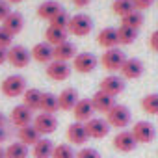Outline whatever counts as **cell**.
<instances>
[{
	"mask_svg": "<svg viewBox=\"0 0 158 158\" xmlns=\"http://www.w3.org/2000/svg\"><path fill=\"white\" fill-rule=\"evenodd\" d=\"M26 89H28L26 88V78L23 74H10L2 80V84H0V91L10 99L23 97V93Z\"/></svg>",
	"mask_w": 158,
	"mask_h": 158,
	"instance_id": "1",
	"label": "cell"
},
{
	"mask_svg": "<svg viewBox=\"0 0 158 158\" xmlns=\"http://www.w3.org/2000/svg\"><path fill=\"white\" fill-rule=\"evenodd\" d=\"M93 30V19L88 15V13H76L71 17L69 21V26H67V32L76 35V37H84V35H89Z\"/></svg>",
	"mask_w": 158,
	"mask_h": 158,
	"instance_id": "2",
	"label": "cell"
},
{
	"mask_svg": "<svg viewBox=\"0 0 158 158\" xmlns=\"http://www.w3.org/2000/svg\"><path fill=\"white\" fill-rule=\"evenodd\" d=\"M106 121L112 128H127L132 121V112L128 106L125 104H115L108 114H106Z\"/></svg>",
	"mask_w": 158,
	"mask_h": 158,
	"instance_id": "3",
	"label": "cell"
},
{
	"mask_svg": "<svg viewBox=\"0 0 158 158\" xmlns=\"http://www.w3.org/2000/svg\"><path fill=\"white\" fill-rule=\"evenodd\" d=\"M125 60H127L125 52H123L121 48L115 47V48H108V50H104V54H102V58H101V63H102V67H104L110 74H114V73L121 71Z\"/></svg>",
	"mask_w": 158,
	"mask_h": 158,
	"instance_id": "4",
	"label": "cell"
},
{
	"mask_svg": "<svg viewBox=\"0 0 158 158\" xmlns=\"http://www.w3.org/2000/svg\"><path fill=\"white\" fill-rule=\"evenodd\" d=\"M130 132L136 138L138 145L139 143H143V145L145 143H152L154 138H156V128H154V125L151 121H138V123H134V127L130 128Z\"/></svg>",
	"mask_w": 158,
	"mask_h": 158,
	"instance_id": "5",
	"label": "cell"
},
{
	"mask_svg": "<svg viewBox=\"0 0 158 158\" xmlns=\"http://www.w3.org/2000/svg\"><path fill=\"white\" fill-rule=\"evenodd\" d=\"M8 61L17 67V69H23L26 67L30 61H32V52L24 47V45H11L8 48Z\"/></svg>",
	"mask_w": 158,
	"mask_h": 158,
	"instance_id": "6",
	"label": "cell"
},
{
	"mask_svg": "<svg viewBox=\"0 0 158 158\" xmlns=\"http://www.w3.org/2000/svg\"><path fill=\"white\" fill-rule=\"evenodd\" d=\"M97 63L99 60L93 52H80L73 58V69L80 74H89L91 71H95Z\"/></svg>",
	"mask_w": 158,
	"mask_h": 158,
	"instance_id": "7",
	"label": "cell"
},
{
	"mask_svg": "<svg viewBox=\"0 0 158 158\" xmlns=\"http://www.w3.org/2000/svg\"><path fill=\"white\" fill-rule=\"evenodd\" d=\"M47 76L54 82H63L71 76V71H73V65H69L67 61H58V60H52L48 65H47Z\"/></svg>",
	"mask_w": 158,
	"mask_h": 158,
	"instance_id": "8",
	"label": "cell"
},
{
	"mask_svg": "<svg viewBox=\"0 0 158 158\" xmlns=\"http://www.w3.org/2000/svg\"><path fill=\"white\" fill-rule=\"evenodd\" d=\"M125 88H127L125 78L114 73V74H108V76L102 78L99 89H102L104 93H108V95H112V97H117V95H121V93L125 91Z\"/></svg>",
	"mask_w": 158,
	"mask_h": 158,
	"instance_id": "9",
	"label": "cell"
},
{
	"mask_svg": "<svg viewBox=\"0 0 158 158\" xmlns=\"http://www.w3.org/2000/svg\"><path fill=\"white\" fill-rule=\"evenodd\" d=\"M65 138L69 141V145H84L88 143L89 136H88V130H86V123H71L65 130Z\"/></svg>",
	"mask_w": 158,
	"mask_h": 158,
	"instance_id": "10",
	"label": "cell"
},
{
	"mask_svg": "<svg viewBox=\"0 0 158 158\" xmlns=\"http://www.w3.org/2000/svg\"><path fill=\"white\" fill-rule=\"evenodd\" d=\"M35 128H37V132L41 134V136H48V134H52V132H56V128H58V119H56V115L54 114H37V115H34V123H32Z\"/></svg>",
	"mask_w": 158,
	"mask_h": 158,
	"instance_id": "11",
	"label": "cell"
},
{
	"mask_svg": "<svg viewBox=\"0 0 158 158\" xmlns=\"http://www.w3.org/2000/svg\"><path fill=\"white\" fill-rule=\"evenodd\" d=\"M110 125L104 117H91L88 123H86V130H88V136L93 138V139H102L110 134Z\"/></svg>",
	"mask_w": 158,
	"mask_h": 158,
	"instance_id": "12",
	"label": "cell"
},
{
	"mask_svg": "<svg viewBox=\"0 0 158 158\" xmlns=\"http://www.w3.org/2000/svg\"><path fill=\"white\" fill-rule=\"evenodd\" d=\"M112 145H114V149L119 151V152H132V151L138 147V141H136V138L132 136L130 130H119V132L114 136Z\"/></svg>",
	"mask_w": 158,
	"mask_h": 158,
	"instance_id": "13",
	"label": "cell"
},
{
	"mask_svg": "<svg viewBox=\"0 0 158 158\" xmlns=\"http://www.w3.org/2000/svg\"><path fill=\"white\" fill-rule=\"evenodd\" d=\"M145 67H143V61L138 60V58H127L123 67H121V76L125 80H138V78L143 74Z\"/></svg>",
	"mask_w": 158,
	"mask_h": 158,
	"instance_id": "14",
	"label": "cell"
},
{
	"mask_svg": "<svg viewBox=\"0 0 158 158\" xmlns=\"http://www.w3.org/2000/svg\"><path fill=\"white\" fill-rule=\"evenodd\" d=\"M73 115H74V121H78V123H88L91 117H95V108H93L91 99L78 101L76 106L73 108Z\"/></svg>",
	"mask_w": 158,
	"mask_h": 158,
	"instance_id": "15",
	"label": "cell"
},
{
	"mask_svg": "<svg viewBox=\"0 0 158 158\" xmlns=\"http://www.w3.org/2000/svg\"><path fill=\"white\" fill-rule=\"evenodd\" d=\"M91 102H93L95 114H97V112H99V114H108V112L117 104V102H115V97H112V95L104 93L102 89H97V91L93 93Z\"/></svg>",
	"mask_w": 158,
	"mask_h": 158,
	"instance_id": "16",
	"label": "cell"
},
{
	"mask_svg": "<svg viewBox=\"0 0 158 158\" xmlns=\"http://www.w3.org/2000/svg\"><path fill=\"white\" fill-rule=\"evenodd\" d=\"M10 119H11V123H13L17 128H21V127H26V125H32V123H34V112H32L30 108H26L24 104H17V106L11 110Z\"/></svg>",
	"mask_w": 158,
	"mask_h": 158,
	"instance_id": "17",
	"label": "cell"
},
{
	"mask_svg": "<svg viewBox=\"0 0 158 158\" xmlns=\"http://www.w3.org/2000/svg\"><path fill=\"white\" fill-rule=\"evenodd\" d=\"M97 45L102 47L104 50L108 48H115L119 45V35H117V28L114 26H106L97 34Z\"/></svg>",
	"mask_w": 158,
	"mask_h": 158,
	"instance_id": "18",
	"label": "cell"
},
{
	"mask_svg": "<svg viewBox=\"0 0 158 158\" xmlns=\"http://www.w3.org/2000/svg\"><path fill=\"white\" fill-rule=\"evenodd\" d=\"M80 101L76 88H65L60 95H58V106L63 112H73V108L76 106V102Z\"/></svg>",
	"mask_w": 158,
	"mask_h": 158,
	"instance_id": "19",
	"label": "cell"
},
{
	"mask_svg": "<svg viewBox=\"0 0 158 158\" xmlns=\"http://www.w3.org/2000/svg\"><path fill=\"white\" fill-rule=\"evenodd\" d=\"M52 50H54V47H52V45H48L47 41L35 43V45H34V48L30 50V52H32V60H35L37 63H47V65H48V63L54 60Z\"/></svg>",
	"mask_w": 158,
	"mask_h": 158,
	"instance_id": "20",
	"label": "cell"
},
{
	"mask_svg": "<svg viewBox=\"0 0 158 158\" xmlns=\"http://www.w3.org/2000/svg\"><path fill=\"white\" fill-rule=\"evenodd\" d=\"M76 54H78V52H76V45L71 43V41H65V43H61V45H56L54 50H52L54 60H58V61H67V63H69Z\"/></svg>",
	"mask_w": 158,
	"mask_h": 158,
	"instance_id": "21",
	"label": "cell"
},
{
	"mask_svg": "<svg viewBox=\"0 0 158 158\" xmlns=\"http://www.w3.org/2000/svg\"><path fill=\"white\" fill-rule=\"evenodd\" d=\"M17 138L21 143H24L26 147H34L39 139H41V134L37 132V128L34 125H26V127H21L17 130Z\"/></svg>",
	"mask_w": 158,
	"mask_h": 158,
	"instance_id": "22",
	"label": "cell"
},
{
	"mask_svg": "<svg viewBox=\"0 0 158 158\" xmlns=\"http://www.w3.org/2000/svg\"><path fill=\"white\" fill-rule=\"evenodd\" d=\"M63 8L61 4L58 2V0H45V2H41L37 6V17L43 19V21H50L56 13H60Z\"/></svg>",
	"mask_w": 158,
	"mask_h": 158,
	"instance_id": "23",
	"label": "cell"
},
{
	"mask_svg": "<svg viewBox=\"0 0 158 158\" xmlns=\"http://www.w3.org/2000/svg\"><path fill=\"white\" fill-rule=\"evenodd\" d=\"M2 26H4L11 35H17V34H21L23 28H24V17H23L19 11H11V13L2 21Z\"/></svg>",
	"mask_w": 158,
	"mask_h": 158,
	"instance_id": "24",
	"label": "cell"
},
{
	"mask_svg": "<svg viewBox=\"0 0 158 158\" xmlns=\"http://www.w3.org/2000/svg\"><path fill=\"white\" fill-rule=\"evenodd\" d=\"M67 30L65 28H58V26H48L47 30H45V41L48 43V45H52V47H56V45H61V43H65L67 41Z\"/></svg>",
	"mask_w": 158,
	"mask_h": 158,
	"instance_id": "25",
	"label": "cell"
},
{
	"mask_svg": "<svg viewBox=\"0 0 158 158\" xmlns=\"http://www.w3.org/2000/svg\"><path fill=\"white\" fill-rule=\"evenodd\" d=\"M58 110H60V106H58V95H54L50 91H43L41 102H39V112H43V114H56Z\"/></svg>",
	"mask_w": 158,
	"mask_h": 158,
	"instance_id": "26",
	"label": "cell"
},
{
	"mask_svg": "<svg viewBox=\"0 0 158 158\" xmlns=\"http://www.w3.org/2000/svg\"><path fill=\"white\" fill-rule=\"evenodd\" d=\"M54 143L47 138H41L34 147H32V156L34 158H52Z\"/></svg>",
	"mask_w": 158,
	"mask_h": 158,
	"instance_id": "27",
	"label": "cell"
},
{
	"mask_svg": "<svg viewBox=\"0 0 158 158\" xmlns=\"http://www.w3.org/2000/svg\"><path fill=\"white\" fill-rule=\"evenodd\" d=\"M41 95H43V91H39L37 88H28V89L23 93V104H24L26 108H30L32 112H35V110H39Z\"/></svg>",
	"mask_w": 158,
	"mask_h": 158,
	"instance_id": "28",
	"label": "cell"
},
{
	"mask_svg": "<svg viewBox=\"0 0 158 158\" xmlns=\"http://www.w3.org/2000/svg\"><path fill=\"white\" fill-rule=\"evenodd\" d=\"M4 151H6V158H28V154H30L28 147L24 143H21V141L10 143Z\"/></svg>",
	"mask_w": 158,
	"mask_h": 158,
	"instance_id": "29",
	"label": "cell"
},
{
	"mask_svg": "<svg viewBox=\"0 0 158 158\" xmlns=\"http://www.w3.org/2000/svg\"><path fill=\"white\" fill-rule=\"evenodd\" d=\"M141 110L149 115H158V93H149L139 102Z\"/></svg>",
	"mask_w": 158,
	"mask_h": 158,
	"instance_id": "30",
	"label": "cell"
},
{
	"mask_svg": "<svg viewBox=\"0 0 158 158\" xmlns=\"http://www.w3.org/2000/svg\"><path fill=\"white\" fill-rule=\"evenodd\" d=\"M121 24L128 26V28H134V30H139L143 26V11H138V10L130 11L128 15H125L121 19Z\"/></svg>",
	"mask_w": 158,
	"mask_h": 158,
	"instance_id": "31",
	"label": "cell"
},
{
	"mask_svg": "<svg viewBox=\"0 0 158 158\" xmlns=\"http://www.w3.org/2000/svg\"><path fill=\"white\" fill-rule=\"evenodd\" d=\"M134 4H132V0H114V4H112V13L117 15V17H125L128 15L130 11H134Z\"/></svg>",
	"mask_w": 158,
	"mask_h": 158,
	"instance_id": "32",
	"label": "cell"
},
{
	"mask_svg": "<svg viewBox=\"0 0 158 158\" xmlns=\"http://www.w3.org/2000/svg\"><path fill=\"white\" fill-rule=\"evenodd\" d=\"M117 35H119V45H132V43L138 39V30L121 24V26L117 28Z\"/></svg>",
	"mask_w": 158,
	"mask_h": 158,
	"instance_id": "33",
	"label": "cell"
},
{
	"mask_svg": "<svg viewBox=\"0 0 158 158\" xmlns=\"http://www.w3.org/2000/svg\"><path fill=\"white\" fill-rule=\"evenodd\" d=\"M52 158H76V152L73 149V145L69 143H61V145H56L54 151H52Z\"/></svg>",
	"mask_w": 158,
	"mask_h": 158,
	"instance_id": "34",
	"label": "cell"
},
{
	"mask_svg": "<svg viewBox=\"0 0 158 158\" xmlns=\"http://www.w3.org/2000/svg\"><path fill=\"white\" fill-rule=\"evenodd\" d=\"M69 21H71L69 13H67L65 10H61V11H60V13H56V15H54L48 23H50V26H58V28H65V30H67Z\"/></svg>",
	"mask_w": 158,
	"mask_h": 158,
	"instance_id": "35",
	"label": "cell"
},
{
	"mask_svg": "<svg viewBox=\"0 0 158 158\" xmlns=\"http://www.w3.org/2000/svg\"><path fill=\"white\" fill-rule=\"evenodd\" d=\"M11 41H13V35L4 26H0V47H2V48H10Z\"/></svg>",
	"mask_w": 158,
	"mask_h": 158,
	"instance_id": "36",
	"label": "cell"
},
{
	"mask_svg": "<svg viewBox=\"0 0 158 158\" xmlns=\"http://www.w3.org/2000/svg\"><path fill=\"white\" fill-rule=\"evenodd\" d=\"M76 158H101V154L93 147H82L80 151L76 152Z\"/></svg>",
	"mask_w": 158,
	"mask_h": 158,
	"instance_id": "37",
	"label": "cell"
},
{
	"mask_svg": "<svg viewBox=\"0 0 158 158\" xmlns=\"http://www.w3.org/2000/svg\"><path fill=\"white\" fill-rule=\"evenodd\" d=\"M132 4L138 11H143V10H149L154 4V0H132Z\"/></svg>",
	"mask_w": 158,
	"mask_h": 158,
	"instance_id": "38",
	"label": "cell"
},
{
	"mask_svg": "<svg viewBox=\"0 0 158 158\" xmlns=\"http://www.w3.org/2000/svg\"><path fill=\"white\" fill-rule=\"evenodd\" d=\"M11 13V10H10V4L6 2V0H0V23H2L8 15Z\"/></svg>",
	"mask_w": 158,
	"mask_h": 158,
	"instance_id": "39",
	"label": "cell"
},
{
	"mask_svg": "<svg viewBox=\"0 0 158 158\" xmlns=\"http://www.w3.org/2000/svg\"><path fill=\"white\" fill-rule=\"evenodd\" d=\"M149 45H151V48H152L154 52H158V30H154V32L151 34V37H149Z\"/></svg>",
	"mask_w": 158,
	"mask_h": 158,
	"instance_id": "40",
	"label": "cell"
},
{
	"mask_svg": "<svg viewBox=\"0 0 158 158\" xmlns=\"http://www.w3.org/2000/svg\"><path fill=\"white\" fill-rule=\"evenodd\" d=\"M8 61V48H2L0 47V65Z\"/></svg>",
	"mask_w": 158,
	"mask_h": 158,
	"instance_id": "41",
	"label": "cell"
},
{
	"mask_svg": "<svg viewBox=\"0 0 158 158\" xmlns=\"http://www.w3.org/2000/svg\"><path fill=\"white\" fill-rule=\"evenodd\" d=\"M89 2H91V0H73V4H74L76 8H86Z\"/></svg>",
	"mask_w": 158,
	"mask_h": 158,
	"instance_id": "42",
	"label": "cell"
},
{
	"mask_svg": "<svg viewBox=\"0 0 158 158\" xmlns=\"http://www.w3.org/2000/svg\"><path fill=\"white\" fill-rule=\"evenodd\" d=\"M8 139V130H6V127H0V143H4Z\"/></svg>",
	"mask_w": 158,
	"mask_h": 158,
	"instance_id": "43",
	"label": "cell"
},
{
	"mask_svg": "<svg viewBox=\"0 0 158 158\" xmlns=\"http://www.w3.org/2000/svg\"><path fill=\"white\" fill-rule=\"evenodd\" d=\"M0 127H6V115L0 112Z\"/></svg>",
	"mask_w": 158,
	"mask_h": 158,
	"instance_id": "44",
	"label": "cell"
},
{
	"mask_svg": "<svg viewBox=\"0 0 158 158\" xmlns=\"http://www.w3.org/2000/svg\"><path fill=\"white\" fill-rule=\"evenodd\" d=\"M6 2H8V4H21L23 0H6Z\"/></svg>",
	"mask_w": 158,
	"mask_h": 158,
	"instance_id": "45",
	"label": "cell"
},
{
	"mask_svg": "<svg viewBox=\"0 0 158 158\" xmlns=\"http://www.w3.org/2000/svg\"><path fill=\"white\" fill-rule=\"evenodd\" d=\"M0 158H6V151L2 149V145H0Z\"/></svg>",
	"mask_w": 158,
	"mask_h": 158,
	"instance_id": "46",
	"label": "cell"
}]
</instances>
